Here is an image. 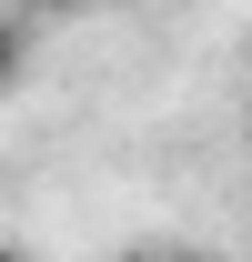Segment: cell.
<instances>
[{
	"instance_id": "7a4b0ae2",
	"label": "cell",
	"mask_w": 252,
	"mask_h": 262,
	"mask_svg": "<svg viewBox=\"0 0 252 262\" xmlns=\"http://www.w3.org/2000/svg\"><path fill=\"white\" fill-rule=\"evenodd\" d=\"M141 262H202V252H141Z\"/></svg>"
},
{
	"instance_id": "277c9868",
	"label": "cell",
	"mask_w": 252,
	"mask_h": 262,
	"mask_svg": "<svg viewBox=\"0 0 252 262\" xmlns=\"http://www.w3.org/2000/svg\"><path fill=\"white\" fill-rule=\"evenodd\" d=\"M0 262H20V252H10V242H0Z\"/></svg>"
},
{
	"instance_id": "6da1fadb",
	"label": "cell",
	"mask_w": 252,
	"mask_h": 262,
	"mask_svg": "<svg viewBox=\"0 0 252 262\" xmlns=\"http://www.w3.org/2000/svg\"><path fill=\"white\" fill-rule=\"evenodd\" d=\"M20 71H31V31H20V20L0 10V101L20 91Z\"/></svg>"
},
{
	"instance_id": "3957f363",
	"label": "cell",
	"mask_w": 252,
	"mask_h": 262,
	"mask_svg": "<svg viewBox=\"0 0 252 262\" xmlns=\"http://www.w3.org/2000/svg\"><path fill=\"white\" fill-rule=\"evenodd\" d=\"M161 10H202V0H161Z\"/></svg>"
}]
</instances>
